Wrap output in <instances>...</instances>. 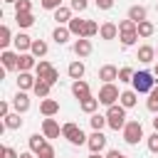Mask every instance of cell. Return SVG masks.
<instances>
[{"label":"cell","mask_w":158,"mask_h":158,"mask_svg":"<svg viewBox=\"0 0 158 158\" xmlns=\"http://www.w3.org/2000/svg\"><path fill=\"white\" fill-rule=\"evenodd\" d=\"M106 121H109V128L123 131V126H126V106H121V104L106 106Z\"/></svg>","instance_id":"cell-1"},{"label":"cell","mask_w":158,"mask_h":158,"mask_svg":"<svg viewBox=\"0 0 158 158\" xmlns=\"http://www.w3.org/2000/svg\"><path fill=\"white\" fill-rule=\"evenodd\" d=\"M153 77H156L153 72L141 69V72H136V74H133L131 84H133V89H136L138 94H151V91H153V86H156V79H153Z\"/></svg>","instance_id":"cell-2"},{"label":"cell","mask_w":158,"mask_h":158,"mask_svg":"<svg viewBox=\"0 0 158 158\" xmlns=\"http://www.w3.org/2000/svg\"><path fill=\"white\" fill-rule=\"evenodd\" d=\"M62 136H64L72 146H84V143L89 141V136H86V133L74 123V121H67V123L62 126Z\"/></svg>","instance_id":"cell-3"},{"label":"cell","mask_w":158,"mask_h":158,"mask_svg":"<svg viewBox=\"0 0 158 158\" xmlns=\"http://www.w3.org/2000/svg\"><path fill=\"white\" fill-rule=\"evenodd\" d=\"M121 133H123V141L128 146H136L143 138V126H141V121H126V126H123Z\"/></svg>","instance_id":"cell-4"},{"label":"cell","mask_w":158,"mask_h":158,"mask_svg":"<svg viewBox=\"0 0 158 158\" xmlns=\"http://www.w3.org/2000/svg\"><path fill=\"white\" fill-rule=\"evenodd\" d=\"M118 96H121V91H118V86L114 84V81H109V84H104L101 89H99V101L104 104V106H111V104H116L118 101Z\"/></svg>","instance_id":"cell-5"},{"label":"cell","mask_w":158,"mask_h":158,"mask_svg":"<svg viewBox=\"0 0 158 158\" xmlns=\"http://www.w3.org/2000/svg\"><path fill=\"white\" fill-rule=\"evenodd\" d=\"M42 133L47 136V138H59V133H62V126L52 118V116H44V121H42Z\"/></svg>","instance_id":"cell-6"},{"label":"cell","mask_w":158,"mask_h":158,"mask_svg":"<svg viewBox=\"0 0 158 158\" xmlns=\"http://www.w3.org/2000/svg\"><path fill=\"white\" fill-rule=\"evenodd\" d=\"M86 146H89V151H91V153H101V151L106 148V136H104L101 131H94V133L89 136Z\"/></svg>","instance_id":"cell-7"},{"label":"cell","mask_w":158,"mask_h":158,"mask_svg":"<svg viewBox=\"0 0 158 158\" xmlns=\"http://www.w3.org/2000/svg\"><path fill=\"white\" fill-rule=\"evenodd\" d=\"M37 67V57L32 52H20V59H17V72H30Z\"/></svg>","instance_id":"cell-8"},{"label":"cell","mask_w":158,"mask_h":158,"mask_svg":"<svg viewBox=\"0 0 158 158\" xmlns=\"http://www.w3.org/2000/svg\"><path fill=\"white\" fill-rule=\"evenodd\" d=\"M12 109L17 111V114H25V111H30V96H27V91H17L15 96H12Z\"/></svg>","instance_id":"cell-9"},{"label":"cell","mask_w":158,"mask_h":158,"mask_svg":"<svg viewBox=\"0 0 158 158\" xmlns=\"http://www.w3.org/2000/svg\"><path fill=\"white\" fill-rule=\"evenodd\" d=\"M72 49H74V54L81 59V57H89L91 54V40L89 37H79L74 44H72Z\"/></svg>","instance_id":"cell-10"},{"label":"cell","mask_w":158,"mask_h":158,"mask_svg":"<svg viewBox=\"0 0 158 158\" xmlns=\"http://www.w3.org/2000/svg\"><path fill=\"white\" fill-rule=\"evenodd\" d=\"M40 114L42 116H54V114H59V101L57 99H42L40 101Z\"/></svg>","instance_id":"cell-11"},{"label":"cell","mask_w":158,"mask_h":158,"mask_svg":"<svg viewBox=\"0 0 158 158\" xmlns=\"http://www.w3.org/2000/svg\"><path fill=\"white\" fill-rule=\"evenodd\" d=\"M0 59H2V67H5V69H17V59H20V52H12V49H2V52H0Z\"/></svg>","instance_id":"cell-12"},{"label":"cell","mask_w":158,"mask_h":158,"mask_svg":"<svg viewBox=\"0 0 158 158\" xmlns=\"http://www.w3.org/2000/svg\"><path fill=\"white\" fill-rule=\"evenodd\" d=\"M35 84H37V77H32L30 72H20L17 74V89L30 91V89H35Z\"/></svg>","instance_id":"cell-13"},{"label":"cell","mask_w":158,"mask_h":158,"mask_svg":"<svg viewBox=\"0 0 158 158\" xmlns=\"http://www.w3.org/2000/svg\"><path fill=\"white\" fill-rule=\"evenodd\" d=\"M72 94H74V99L81 101V99H86L91 91H89V84H86L84 79H74V81H72Z\"/></svg>","instance_id":"cell-14"},{"label":"cell","mask_w":158,"mask_h":158,"mask_svg":"<svg viewBox=\"0 0 158 158\" xmlns=\"http://www.w3.org/2000/svg\"><path fill=\"white\" fill-rule=\"evenodd\" d=\"M99 37L106 40V42H109V40H116V37H118V25H116V22H104L101 30H99Z\"/></svg>","instance_id":"cell-15"},{"label":"cell","mask_w":158,"mask_h":158,"mask_svg":"<svg viewBox=\"0 0 158 158\" xmlns=\"http://www.w3.org/2000/svg\"><path fill=\"white\" fill-rule=\"evenodd\" d=\"M136 59H138V62H143V64H151V62L156 59V47H151V44H141V47H138Z\"/></svg>","instance_id":"cell-16"},{"label":"cell","mask_w":158,"mask_h":158,"mask_svg":"<svg viewBox=\"0 0 158 158\" xmlns=\"http://www.w3.org/2000/svg\"><path fill=\"white\" fill-rule=\"evenodd\" d=\"M99 79H101L104 84H109V81L118 79V67H114V64H104V67L99 69Z\"/></svg>","instance_id":"cell-17"},{"label":"cell","mask_w":158,"mask_h":158,"mask_svg":"<svg viewBox=\"0 0 158 158\" xmlns=\"http://www.w3.org/2000/svg\"><path fill=\"white\" fill-rule=\"evenodd\" d=\"M118 104H121V106H126V109H133V106L138 104V91H136V89L121 91V96H118Z\"/></svg>","instance_id":"cell-18"},{"label":"cell","mask_w":158,"mask_h":158,"mask_svg":"<svg viewBox=\"0 0 158 158\" xmlns=\"http://www.w3.org/2000/svg\"><path fill=\"white\" fill-rule=\"evenodd\" d=\"M126 17H128V20H133V22L138 25V22H143V20L148 17V10H146L143 5H131V7H128V15H126Z\"/></svg>","instance_id":"cell-19"},{"label":"cell","mask_w":158,"mask_h":158,"mask_svg":"<svg viewBox=\"0 0 158 158\" xmlns=\"http://www.w3.org/2000/svg\"><path fill=\"white\" fill-rule=\"evenodd\" d=\"M69 37H72V32H69V27H64V25H57L54 32H52V40H54L57 44H67Z\"/></svg>","instance_id":"cell-20"},{"label":"cell","mask_w":158,"mask_h":158,"mask_svg":"<svg viewBox=\"0 0 158 158\" xmlns=\"http://www.w3.org/2000/svg\"><path fill=\"white\" fill-rule=\"evenodd\" d=\"M12 44H15L17 52H27V49L32 47V37L25 35V32H20V35H15V42H12Z\"/></svg>","instance_id":"cell-21"},{"label":"cell","mask_w":158,"mask_h":158,"mask_svg":"<svg viewBox=\"0 0 158 158\" xmlns=\"http://www.w3.org/2000/svg\"><path fill=\"white\" fill-rule=\"evenodd\" d=\"M99 104H101V101H99V99H94V96L89 94L86 99H81V101H79V109H81L84 114H96V109H99Z\"/></svg>","instance_id":"cell-22"},{"label":"cell","mask_w":158,"mask_h":158,"mask_svg":"<svg viewBox=\"0 0 158 158\" xmlns=\"http://www.w3.org/2000/svg\"><path fill=\"white\" fill-rule=\"evenodd\" d=\"M72 12H74L72 7H64V5H62V7H57V10H54V20H57V25H69Z\"/></svg>","instance_id":"cell-23"},{"label":"cell","mask_w":158,"mask_h":158,"mask_svg":"<svg viewBox=\"0 0 158 158\" xmlns=\"http://www.w3.org/2000/svg\"><path fill=\"white\" fill-rule=\"evenodd\" d=\"M84 25H86V20H81V17H72L69 20V32L74 35V37H84Z\"/></svg>","instance_id":"cell-24"},{"label":"cell","mask_w":158,"mask_h":158,"mask_svg":"<svg viewBox=\"0 0 158 158\" xmlns=\"http://www.w3.org/2000/svg\"><path fill=\"white\" fill-rule=\"evenodd\" d=\"M84 72H86V67H84V62H79V59H74V62L67 67V74H69L72 79H81Z\"/></svg>","instance_id":"cell-25"},{"label":"cell","mask_w":158,"mask_h":158,"mask_svg":"<svg viewBox=\"0 0 158 158\" xmlns=\"http://www.w3.org/2000/svg\"><path fill=\"white\" fill-rule=\"evenodd\" d=\"M2 123H5V128H10V131H20V128H22V118H20L17 111H15V114H7V116L2 118Z\"/></svg>","instance_id":"cell-26"},{"label":"cell","mask_w":158,"mask_h":158,"mask_svg":"<svg viewBox=\"0 0 158 158\" xmlns=\"http://www.w3.org/2000/svg\"><path fill=\"white\" fill-rule=\"evenodd\" d=\"M44 146H47V136H44V133H32V136H30V151L40 153Z\"/></svg>","instance_id":"cell-27"},{"label":"cell","mask_w":158,"mask_h":158,"mask_svg":"<svg viewBox=\"0 0 158 158\" xmlns=\"http://www.w3.org/2000/svg\"><path fill=\"white\" fill-rule=\"evenodd\" d=\"M30 52L40 59V57H44L47 52H49V44L44 42V40H32V47H30Z\"/></svg>","instance_id":"cell-28"},{"label":"cell","mask_w":158,"mask_h":158,"mask_svg":"<svg viewBox=\"0 0 158 158\" xmlns=\"http://www.w3.org/2000/svg\"><path fill=\"white\" fill-rule=\"evenodd\" d=\"M136 30H138V37L148 40V37H151V35L156 32V25H153L151 20H143V22H138V27H136Z\"/></svg>","instance_id":"cell-29"},{"label":"cell","mask_w":158,"mask_h":158,"mask_svg":"<svg viewBox=\"0 0 158 158\" xmlns=\"http://www.w3.org/2000/svg\"><path fill=\"white\" fill-rule=\"evenodd\" d=\"M49 89H52V84L49 81H44V79H37V84H35V96H40V99H47L49 96Z\"/></svg>","instance_id":"cell-30"},{"label":"cell","mask_w":158,"mask_h":158,"mask_svg":"<svg viewBox=\"0 0 158 158\" xmlns=\"http://www.w3.org/2000/svg\"><path fill=\"white\" fill-rule=\"evenodd\" d=\"M15 22L20 27H32L35 25V15L32 12H15Z\"/></svg>","instance_id":"cell-31"},{"label":"cell","mask_w":158,"mask_h":158,"mask_svg":"<svg viewBox=\"0 0 158 158\" xmlns=\"http://www.w3.org/2000/svg\"><path fill=\"white\" fill-rule=\"evenodd\" d=\"M10 42H15L12 30H10L7 25H2V27H0V47H2V49H7V47H10Z\"/></svg>","instance_id":"cell-32"},{"label":"cell","mask_w":158,"mask_h":158,"mask_svg":"<svg viewBox=\"0 0 158 158\" xmlns=\"http://www.w3.org/2000/svg\"><path fill=\"white\" fill-rule=\"evenodd\" d=\"M118 40L123 47H133L138 42V32H118Z\"/></svg>","instance_id":"cell-33"},{"label":"cell","mask_w":158,"mask_h":158,"mask_svg":"<svg viewBox=\"0 0 158 158\" xmlns=\"http://www.w3.org/2000/svg\"><path fill=\"white\" fill-rule=\"evenodd\" d=\"M49 69H52V64H49L47 59H40L37 67H35V77H37V79H44V77L49 74Z\"/></svg>","instance_id":"cell-34"},{"label":"cell","mask_w":158,"mask_h":158,"mask_svg":"<svg viewBox=\"0 0 158 158\" xmlns=\"http://www.w3.org/2000/svg\"><path fill=\"white\" fill-rule=\"evenodd\" d=\"M89 123H91V128H94V131H101L104 126H109V121H106V114H104V116H101V114H91Z\"/></svg>","instance_id":"cell-35"},{"label":"cell","mask_w":158,"mask_h":158,"mask_svg":"<svg viewBox=\"0 0 158 158\" xmlns=\"http://www.w3.org/2000/svg\"><path fill=\"white\" fill-rule=\"evenodd\" d=\"M146 109H148L151 114H158V86H153V91H151V96H148V101H146Z\"/></svg>","instance_id":"cell-36"},{"label":"cell","mask_w":158,"mask_h":158,"mask_svg":"<svg viewBox=\"0 0 158 158\" xmlns=\"http://www.w3.org/2000/svg\"><path fill=\"white\" fill-rule=\"evenodd\" d=\"M136 27H138V25H136V22H133V20H128V17H126V20H121V22H118V32H138V30H136Z\"/></svg>","instance_id":"cell-37"},{"label":"cell","mask_w":158,"mask_h":158,"mask_svg":"<svg viewBox=\"0 0 158 158\" xmlns=\"http://www.w3.org/2000/svg\"><path fill=\"white\" fill-rule=\"evenodd\" d=\"M99 30H101V27H99L94 20H86V25H84V37H94Z\"/></svg>","instance_id":"cell-38"},{"label":"cell","mask_w":158,"mask_h":158,"mask_svg":"<svg viewBox=\"0 0 158 158\" xmlns=\"http://www.w3.org/2000/svg\"><path fill=\"white\" fill-rule=\"evenodd\" d=\"M133 74H136V72H133L131 67H121V69H118V81H131Z\"/></svg>","instance_id":"cell-39"},{"label":"cell","mask_w":158,"mask_h":158,"mask_svg":"<svg viewBox=\"0 0 158 158\" xmlns=\"http://www.w3.org/2000/svg\"><path fill=\"white\" fill-rule=\"evenodd\" d=\"M15 12H32V2L30 0H17L15 2Z\"/></svg>","instance_id":"cell-40"},{"label":"cell","mask_w":158,"mask_h":158,"mask_svg":"<svg viewBox=\"0 0 158 158\" xmlns=\"http://www.w3.org/2000/svg\"><path fill=\"white\" fill-rule=\"evenodd\" d=\"M146 143H148V151H151V153H158V131H153Z\"/></svg>","instance_id":"cell-41"},{"label":"cell","mask_w":158,"mask_h":158,"mask_svg":"<svg viewBox=\"0 0 158 158\" xmlns=\"http://www.w3.org/2000/svg\"><path fill=\"white\" fill-rule=\"evenodd\" d=\"M86 5H89V0H72V2H69V7H72L74 12H84Z\"/></svg>","instance_id":"cell-42"},{"label":"cell","mask_w":158,"mask_h":158,"mask_svg":"<svg viewBox=\"0 0 158 158\" xmlns=\"http://www.w3.org/2000/svg\"><path fill=\"white\" fill-rule=\"evenodd\" d=\"M40 5L44 7V10H57V7H62V0H40Z\"/></svg>","instance_id":"cell-43"},{"label":"cell","mask_w":158,"mask_h":158,"mask_svg":"<svg viewBox=\"0 0 158 158\" xmlns=\"http://www.w3.org/2000/svg\"><path fill=\"white\" fill-rule=\"evenodd\" d=\"M0 156H2V158H20V153H17V151H15L12 146H2Z\"/></svg>","instance_id":"cell-44"},{"label":"cell","mask_w":158,"mask_h":158,"mask_svg":"<svg viewBox=\"0 0 158 158\" xmlns=\"http://www.w3.org/2000/svg\"><path fill=\"white\" fill-rule=\"evenodd\" d=\"M37 158H57V153H54V148H52V146L47 143V146H44V148H42L40 153H37Z\"/></svg>","instance_id":"cell-45"},{"label":"cell","mask_w":158,"mask_h":158,"mask_svg":"<svg viewBox=\"0 0 158 158\" xmlns=\"http://www.w3.org/2000/svg\"><path fill=\"white\" fill-rule=\"evenodd\" d=\"M44 81H49V84H52V86H54V84H57V81H59V72H57V69H54V67H52V69H49V74H47V77H44Z\"/></svg>","instance_id":"cell-46"},{"label":"cell","mask_w":158,"mask_h":158,"mask_svg":"<svg viewBox=\"0 0 158 158\" xmlns=\"http://www.w3.org/2000/svg\"><path fill=\"white\" fill-rule=\"evenodd\" d=\"M94 2H96L99 10H111L114 7V0H94Z\"/></svg>","instance_id":"cell-47"},{"label":"cell","mask_w":158,"mask_h":158,"mask_svg":"<svg viewBox=\"0 0 158 158\" xmlns=\"http://www.w3.org/2000/svg\"><path fill=\"white\" fill-rule=\"evenodd\" d=\"M7 114H10V104L7 101H0V118H5Z\"/></svg>","instance_id":"cell-48"},{"label":"cell","mask_w":158,"mask_h":158,"mask_svg":"<svg viewBox=\"0 0 158 158\" xmlns=\"http://www.w3.org/2000/svg\"><path fill=\"white\" fill-rule=\"evenodd\" d=\"M106 158H128V156H123L121 151H116V148H111V151L106 153Z\"/></svg>","instance_id":"cell-49"},{"label":"cell","mask_w":158,"mask_h":158,"mask_svg":"<svg viewBox=\"0 0 158 158\" xmlns=\"http://www.w3.org/2000/svg\"><path fill=\"white\" fill-rule=\"evenodd\" d=\"M35 156H37L35 151H22V153H20V158H35Z\"/></svg>","instance_id":"cell-50"},{"label":"cell","mask_w":158,"mask_h":158,"mask_svg":"<svg viewBox=\"0 0 158 158\" xmlns=\"http://www.w3.org/2000/svg\"><path fill=\"white\" fill-rule=\"evenodd\" d=\"M89 158H106V156H101V153H89Z\"/></svg>","instance_id":"cell-51"},{"label":"cell","mask_w":158,"mask_h":158,"mask_svg":"<svg viewBox=\"0 0 158 158\" xmlns=\"http://www.w3.org/2000/svg\"><path fill=\"white\" fill-rule=\"evenodd\" d=\"M153 128H156V131H158V116H156V118H153Z\"/></svg>","instance_id":"cell-52"},{"label":"cell","mask_w":158,"mask_h":158,"mask_svg":"<svg viewBox=\"0 0 158 158\" xmlns=\"http://www.w3.org/2000/svg\"><path fill=\"white\" fill-rule=\"evenodd\" d=\"M2 2H7V5H15V2H17V0H2Z\"/></svg>","instance_id":"cell-53"},{"label":"cell","mask_w":158,"mask_h":158,"mask_svg":"<svg viewBox=\"0 0 158 158\" xmlns=\"http://www.w3.org/2000/svg\"><path fill=\"white\" fill-rule=\"evenodd\" d=\"M153 74H156V77H158V62H156V67H153Z\"/></svg>","instance_id":"cell-54"},{"label":"cell","mask_w":158,"mask_h":158,"mask_svg":"<svg viewBox=\"0 0 158 158\" xmlns=\"http://www.w3.org/2000/svg\"><path fill=\"white\" fill-rule=\"evenodd\" d=\"M156 54H158V47H156Z\"/></svg>","instance_id":"cell-55"}]
</instances>
